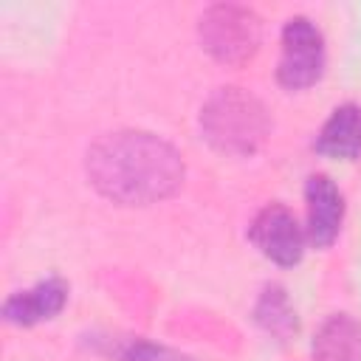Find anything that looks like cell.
Returning <instances> with one entry per match:
<instances>
[{
  "instance_id": "obj_6",
  "label": "cell",
  "mask_w": 361,
  "mask_h": 361,
  "mask_svg": "<svg viewBox=\"0 0 361 361\" xmlns=\"http://www.w3.org/2000/svg\"><path fill=\"white\" fill-rule=\"evenodd\" d=\"M305 209H307V243L313 248H327L336 243L344 223V195L330 175H310L305 183Z\"/></svg>"
},
{
  "instance_id": "obj_7",
  "label": "cell",
  "mask_w": 361,
  "mask_h": 361,
  "mask_svg": "<svg viewBox=\"0 0 361 361\" xmlns=\"http://www.w3.org/2000/svg\"><path fill=\"white\" fill-rule=\"evenodd\" d=\"M68 282L62 276H45L37 285L17 290L11 296H6L3 302V319L20 327H34L39 322L54 319L56 313H62V307L68 305Z\"/></svg>"
},
{
  "instance_id": "obj_4",
  "label": "cell",
  "mask_w": 361,
  "mask_h": 361,
  "mask_svg": "<svg viewBox=\"0 0 361 361\" xmlns=\"http://www.w3.org/2000/svg\"><path fill=\"white\" fill-rule=\"evenodd\" d=\"M327 48L316 23L307 17H290L282 28V51L276 62V82L285 90H305L324 73Z\"/></svg>"
},
{
  "instance_id": "obj_8",
  "label": "cell",
  "mask_w": 361,
  "mask_h": 361,
  "mask_svg": "<svg viewBox=\"0 0 361 361\" xmlns=\"http://www.w3.org/2000/svg\"><path fill=\"white\" fill-rule=\"evenodd\" d=\"M313 149L333 161H355L361 155V104H338L322 124Z\"/></svg>"
},
{
  "instance_id": "obj_10",
  "label": "cell",
  "mask_w": 361,
  "mask_h": 361,
  "mask_svg": "<svg viewBox=\"0 0 361 361\" xmlns=\"http://www.w3.org/2000/svg\"><path fill=\"white\" fill-rule=\"evenodd\" d=\"M254 322L262 333H268L279 344H288L290 338H296L299 316H296V307L290 305L288 290L279 282H268L259 290V296L254 302Z\"/></svg>"
},
{
  "instance_id": "obj_1",
  "label": "cell",
  "mask_w": 361,
  "mask_h": 361,
  "mask_svg": "<svg viewBox=\"0 0 361 361\" xmlns=\"http://www.w3.org/2000/svg\"><path fill=\"white\" fill-rule=\"evenodd\" d=\"M85 169L93 189L121 206L166 200L183 183L180 152L147 130L104 133L90 144Z\"/></svg>"
},
{
  "instance_id": "obj_5",
  "label": "cell",
  "mask_w": 361,
  "mask_h": 361,
  "mask_svg": "<svg viewBox=\"0 0 361 361\" xmlns=\"http://www.w3.org/2000/svg\"><path fill=\"white\" fill-rule=\"evenodd\" d=\"M248 240L274 265L293 268L305 254L307 234L288 206L268 203L254 214V220L248 226Z\"/></svg>"
},
{
  "instance_id": "obj_9",
  "label": "cell",
  "mask_w": 361,
  "mask_h": 361,
  "mask_svg": "<svg viewBox=\"0 0 361 361\" xmlns=\"http://www.w3.org/2000/svg\"><path fill=\"white\" fill-rule=\"evenodd\" d=\"M310 361H361V322L350 313L327 316L313 336Z\"/></svg>"
},
{
  "instance_id": "obj_2",
  "label": "cell",
  "mask_w": 361,
  "mask_h": 361,
  "mask_svg": "<svg viewBox=\"0 0 361 361\" xmlns=\"http://www.w3.org/2000/svg\"><path fill=\"white\" fill-rule=\"evenodd\" d=\"M200 135L223 155H254L271 135L265 104L243 87H220L200 107Z\"/></svg>"
},
{
  "instance_id": "obj_11",
  "label": "cell",
  "mask_w": 361,
  "mask_h": 361,
  "mask_svg": "<svg viewBox=\"0 0 361 361\" xmlns=\"http://www.w3.org/2000/svg\"><path fill=\"white\" fill-rule=\"evenodd\" d=\"M110 355L116 361H195L172 347H164L147 338H116L110 341Z\"/></svg>"
},
{
  "instance_id": "obj_3",
  "label": "cell",
  "mask_w": 361,
  "mask_h": 361,
  "mask_svg": "<svg viewBox=\"0 0 361 361\" xmlns=\"http://www.w3.org/2000/svg\"><path fill=\"white\" fill-rule=\"evenodd\" d=\"M197 37H200L203 51L212 59L237 68V65H245L257 54L262 42V23L245 6L217 3L200 14Z\"/></svg>"
}]
</instances>
